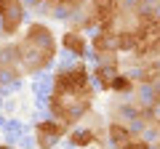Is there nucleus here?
Here are the masks:
<instances>
[{
  "instance_id": "2",
  "label": "nucleus",
  "mask_w": 160,
  "mask_h": 149,
  "mask_svg": "<svg viewBox=\"0 0 160 149\" xmlns=\"http://www.w3.org/2000/svg\"><path fill=\"white\" fill-rule=\"evenodd\" d=\"M51 91H53V93H80V96L96 99V88H93L91 69H88L83 61L56 69L53 83H51Z\"/></svg>"
},
{
  "instance_id": "10",
  "label": "nucleus",
  "mask_w": 160,
  "mask_h": 149,
  "mask_svg": "<svg viewBox=\"0 0 160 149\" xmlns=\"http://www.w3.org/2000/svg\"><path fill=\"white\" fill-rule=\"evenodd\" d=\"M112 3H115V6L120 8V11H123V8H126V6H131V0H112Z\"/></svg>"
},
{
  "instance_id": "9",
  "label": "nucleus",
  "mask_w": 160,
  "mask_h": 149,
  "mask_svg": "<svg viewBox=\"0 0 160 149\" xmlns=\"http://www.w3.org/2000/svg\"><path fill=\"white\" fill-rule=\"evenodd\" d=\"M123 149H152V144H149L147 138L142 136V133H136V136H133V138H131V141H128Z\"/></svg>"
},
{
  "instance_id": "4",
  "label": "nucleus",
  "mask_w": 160,
  "mask_h": 149,
  "mask_svg": "<svg viewBox=\"0 0 160 149\" xmlns=\"http://www.w3.org/2000/svg\"><path fill=\"white\" fill-rule=\"evenodd\" d=\"M67 133L69 128L64 123H59L56 117H51V120H43L35 125V144H38V149H53Z\"/></svg>"
},
{
  "instance_id": "7",
  "label": "nucleus",
  "mask_w": 160,
  "mask_h": 149,
  "mask_svg": "<svg viewBox=\"0 0 160 149\" xmlns=\"http://www.w3.org/2000/svg\"><path fill=\"white\" fill-rule=\"evenodd\" d=\"M136 133H139V131H136L133 125H128V123H123V120H112V123L107 125V141L112 144L115 149H123L133 136H136Z\"/></svg>"
},
{
  "instance_id": "3",
  "label": "nucleus",
  "mask_w": 160,
  "mask_h": 149,
  "mask_svg": "<svg viewBox=\"0 0 160 149\" xmlns=\"http://www.w3.org/2000/svg\"><path fill=\"white\" fill-rule=\"evenodd\" d=\"M27 24V3L24 0H0V35L16 37Z\"/></svg>"
},
{
  "instance_id": "8",
  "label": "nucleus",
  "mask_w": 160,
  "mask_h": 149,
  "mask_svg": "<svg viewBox=\"0 0 160 149\" xmlns=\"http://www.w3.org/2000/svg\"><path fill=\"white\" fill-rule=\"evenodd\" d=\"M136 77L133 74H123V72H118L115 74V80H112V85H109V91L112 93H118V96H131L133 91H136Z\"/></svg>"
},
{
  "instance_id": "1",
  "label": "nucleus",
  "mask_w": 160,
  "mask_h": 149,
  "mask_svg": "<svg viewBox=\"0 0 160 149\" xmlns=\"http://www.w3.org/2000/svg\"><path fill=\"white\" fill-rule=\"evenodd\" d=\"M16 51H19L22 72L35 74V72H43V69H48L53 64V59L59 53V40L46 22L35 19V22H29L22 29V40L16 43Z\"/></svg>"
},
{
  "instance_id": "5",
  "label": "nucleus",
  "mask_w": 160,
  "mask_h": 149,
  "mask_svg": "<svg viewBox=\"0 0 160 149\" xmlns=\"http://www.w3.org/2000/svg\"><path fill=\"white\" fill-rule=\"evenodd\" d=\"M59 46H62L67 53H72V56L83 59V56L88 53V48H91V40L86 37V29H80V27H69L67 32L62 35Z\"/></svg>"
},
{
  "instance_id": "6",
  "label": "nucleus",
  "mask_w": 160,
  "mask_h": 149,
  "mask_svg": "<svg viewBox=\"0 0 160 149\" xmlns=\"http://www.w3.org/2000/svg\"><path fill=\"white\" fill-rule=\"evenodd\" d=\"M104 133H102V128H83V125H75V128H69V133H67V138H69V144L72 147H78V149H88V147H93V144H104Z\"/></svg>"
}]
</instances>
